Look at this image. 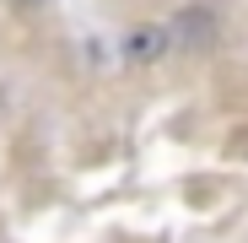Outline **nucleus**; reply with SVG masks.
Masks as SVG:
<instances>
[{
	"label": "nucleus",
	"mask_w": 248,
	"mask_h": 243,
	"mask_svg": "<svg viewBox=\"0 0 248 243\" xmlns=\"http://www.w3.org/2000/svg\"><path fill=\"white\" fill-rule=\"evenodd\" d=\"M162 49H168V32H162V27H140L130 38V60H156Z\"/></svg>",
	"instance_id": "1"
}]
</instances>
